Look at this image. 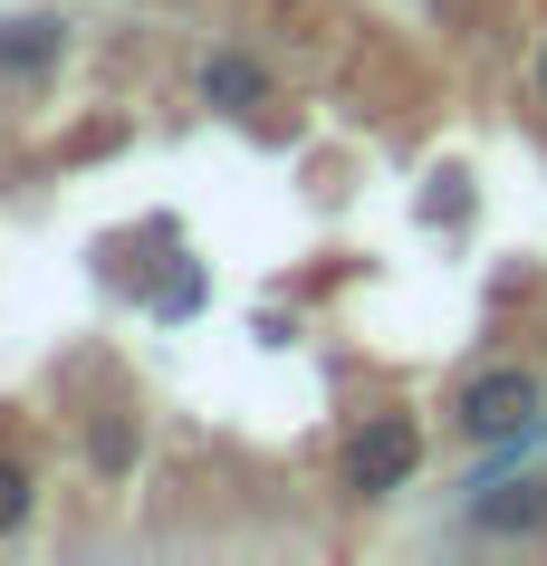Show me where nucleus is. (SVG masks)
Returning <instances> with one entry per match:
<instances>
[{
	"instance_id": "f257e3e1",
	"label": "nucleus",
	"mask_w": 547,
	"mask_h": 566,
	"mask_svg": "<svg viewBox=\"0 0 547 566\" xmlns=\"http://www.w3.org/2000/svg\"><path fill=\"white\" fill-rule=\"evenodd\" d=\"M413 461H423L413 422H403V413H375V422L356 432V451H346V480L375 500V490H403V480H413Z\"/></svg>"
},
{
	"instance_id": "7ed1b4c3",
	"label": "nucleus",
	"mask_w": 547,
	"mask_h": 566,
	"mask_svg": "<svg viewBox=\"0 0 547 566\" xmlns=\"http://www.w3.org/2000/svg\"><path fill=\"white\" fill-rule=\"evenodd\" d=\"M0 67H10V77L59 67V20H0Z\"/></svg>"
},
{
	"instance_id": "f03ea898",
	"label": "nucleus",
	"mask_w": 547,
	"mask_h": 566,
	"mask_svg": "<svg viewBox=\"0 0 547 566\" xmlns=\"http://www.w3.org/2000/svg\"><path fill=\"white\" fill-rule=\"evenodd\" d=\"M528 413H538V385H528L518 365H499V375H481V385H461V432L509 442V432H528Z\"/></svg>"
},
{
	"instance_id": "20e7f679",
	"label": "nucleus",
	"mask_w": 547,
	"mask_h": 566,
	"mask_svg": "<svg viewBox=\"0 0 547 566\" xmlns=\"http://www.w3.org/2000/svg\"><path fill=\"white\" fill-rule=\"evenodd\" d=\"M202 96H212V106H260L270 77H260L250 59H212V67H202Z\"/></svg>"
},
{
	"instance_id": "0eeeda50",
	"label": "nucleus",
	"mask_w": 547,
	"mask_h": 566,
	"mask_svg": "<svg viewBox=\"0 0 547 566\" xmlns=\"http://www.w3.org/2000/svg\"><path fill=\"white\" fill-rule=\"evenodd\" d=\"M125 451H135V442H125V422H96V471H125Z\"/></svg>"
},
{
	"instance_id": "423d86ee",
	"label": "nucleus",
	"mask_w": 547,
	"mask_h": 566,
	"mask_svg": "<svg viewBox=\"0 0 547 566\" xmlns=\"http://www.w3.org/2000/svg\"><path fill=\"white\" fill-rule=\"evenodd\" d=\"M20 518H30V471H20V461H0V537L20 528Z\"/></svg>"
},
{
	"instance_id": "39448f33",
	"label": "nucleus",
	"mask_w": 547,
	"mask_h": 566,
	"mask_svg": "<svg viewBox=\"0 0 547 566\" xmlns=\"http://www.w3.org/2000/svg\"><path fill=\"white\" fill-rule=\"evenodd\" d=\"M481 528H547V490H518V500H481Z\"/></svg>"
},
{
	"instance_id": "6e6552de",
	"label": "nucleus",
	"mask_w": 547,
	"mask_h": 566,
	"mask_svg": "<svg viewBox=\"0 0 547 566\" xmlns=\"http://www.w3.org/2000/svg\"><path fill=\"white\" fill-rule=\"evenodd\" d=\"M538 96H547V49H538Z\"/></svg>"
}]
</instances>
